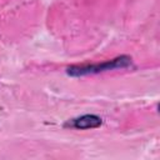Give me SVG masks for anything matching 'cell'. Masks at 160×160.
Segmentation results:
<instances>
[{
	"instance_id": "2",
	"label": "cell",
	"mask_w": 160,
	"mask_h": 160,
	"mask_svg": "<svg viewBox=\"0 0 160 160\" xmlns=\"http://www.w3.org/2000/svg\"><path fill=\"white\" fill-rule=\"evenodd\" d=\"M101 125V119L96 115H82L80 118L72 119L71 121L66 122L65 126H70L74 129H92Z\"/></svg>"
},
{
	"instance_id": "1",
	"label": "cell",
	"mask_w": 160,
	"mask_h": 160,
	"mask_svg": "<svg viewBox=\"0 0 160 160\" xmlns=\"http://www.w3.org/2000/svg\"><path fill=\"white\" fill-rule=\"evenodd\" d=\"M130 65V58L128 56H120L114 60H110L108 62L98 64V65H89V66H74L69 69V74L71 75H86V74H95V72H101V71H108V70H114L118 68H126Z\"/></svg>"
}]
</instances>
